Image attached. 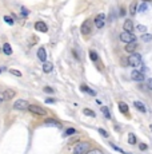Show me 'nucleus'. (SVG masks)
<instances>
[{
	"label": "nucleus",
	"mask_w": 152,
	"mask_h": 154,
	"mask_svg": "<svg viewBox=\"0 0 152 154\" xmlns=\"http://www.w3.org/2000/svg\"><path fill=\"white\" fill-rule=\"evenodd\" d=\"M89 150L88 142H79L74 146V154H86Z\"/></svg>",
	"instance_id": "nucleus-1"
},
{
	"label": "nucleus",
	"mask_w": 152,
	"mask_h": 154,
	"mask_svg": "<svg viewBox=\"0 0 152 154\" xmlns=\"http://www.w3.org/2000/svg\"><path fill=\"white\" fill-rule=\"evenodd\" d=\"M28 107H29V103L26 101V99H17V101L14 103V109L17 111L28 110Z\"/></svg>",
	"instance_id": "nucleus-2"
},
{
	"label": "nucleus",
	"mask_w": 152,
	"mask_h": 154,
	"mask_svg": "<svg viewBox=\"0 0 152 154\" xmlns=\"http://www.w3.org/2000/svg\"><path fill=\"white\" fill-rule=\"evenodd\" d=\"M128 63H129V66H132V67H139L141 64V56H140V54L133 53L128 58Z\"/></svg>",
	"instance_id": "nucleus-3"
},
{
	"label": "nucleus",
	"mask_w": 152,
	"mask_h": 154,
	"mask_svg": "<svg viewBox=\"0 0 152 154\" xmlns=\"http://www.w3.org/2000/svg\"><path fill=\"white\" fill-rule=\"evenodd\" d=\"M120 40L123 42V43H131V42H136V36L132 34V32H121L120 34Z\"/></svg>",
	"instance_id": "nucleus-4"
},
{
	"label": "nucleus",
	"mask_w": 152,
	"mask_h": 154,
	"mask_svg": "<svg viewBox=\"0 0 152 154\" xmlns=\"http://www.w3.org/2000/svg\"><path fill=\"white\" fill-rule=\"evenodd\" d=\"M80 31H81V34H83L84 36H87V35L91 34V31H92V22L89 20V19H87V20L83 22V24H81V27H80Z\"/></svg>",
	"instance_id": "nucleus-5"
},
{
	"label": "nucleus",
	"mask_w": 152,
	"mask_h": 154,
	"mask_svg": "<svg viewBox=\"0 0 152 154\" xmlns=\"http://www.w3.org/2000/svg\"><path fill=\"white\" fill-rule=\"evenodd\" d=\"M95 26L96 28H103L104 24H106V15L104 14H99L96 18H95Z\"/></svg>",
	"instance_id": "nucleus-6"
},
{
	"label": "nucleus",
	"mask_w": 152,
	"mask_h": 154,
	"mask_svg": "<svg viewBox=\"0 0 152 154\" xmlns=\"http://www.w3.org/2000/svg\"><path fill=\"white\" fill-rule=\"evenodd\" d=\"M28 110L34 114H37V115H46L47 114V111L43 107H40V106H37V105H29Z\"/></svg>",
	"instance_id": "nucleus-7"
},
{
	"label": "nucleus",
	"mask_w": 152,
	"mask_h": 154,
	"mask_svg": "<svg viewBox=\"0 0 152 154\" xmlns=\"http://www.w3.org/2000/svg\"><path fill=\"white\" fill-rule=\"evenodd\" d=\"M131 78H132V81L143 82V81H144V74H143V71L132 70V73H131Z\"/></svg>",
	"instance_id": "nucleus-8"
},
{
	"label": "nucleus",
	"mask_w": 152,
	"mask_h": 154,
	"mask_svg": "<svg viewBox=\"0 0 152 154\" xmlns=\"http://www.w3.org/2000/svg\"><path fill=\"white\" fill-rule=\"evenodd\" d=\"M37 58L40 62H47V53H46V48L44 47H40V48L37 50Z\"/></svg>",
	"instance_id": "nucleus-9"
},
{
	"label": "nucleus",
	"mask_w": 152,
	"mask_h": 154,
	"mask_svg": "<svg viewBox=\"0 0 152 154\" xmlns=\"http://www.w3.org/2000/svg\"><path fill=\"white\" fill-rule=\"evenodd\" d=\"M35 30H37L39 32H47L48 31V27L44 22H36L35 23Z\"/></svg>",
	"instance_id": "nucleus-10"
},
{
	"label": "nucleus",
	"mask_w": 152,
	"mask_h": 154,
	"mask_svg": "<svg viewBox=\"0 0 152 154\" xmlns=\"http://www.w3.org/2000/svg\"><path fill=\"white\" fill-rule=\"evenodd\" d=\"M136 48H138V43L136 42H131V43H127L126 44V51L127 53H129V54H133L136 51Z\"/></svg>",
	"instance_id": "nucleus-11"
},
{
	"label": "nucleus",
	"mask_w": 152,
	"mask_h": 154,
	"mask_svg": "<svg viewBox=\"0 0 152 154\" xmlns=\"http://www.w3.org/2000/svg\"><path fill=\"white\" fill-rule=\"evenodd\" d=\"M123 28H124V31H127V32H132L133 31V22H132L131 19H127V20L124 22Z\"/></svg>",
	"instance_id": "nucleus-12"
},
{
	"label": "nucleus",
	"mask_w": 152,
	"mask_h": 154,
	"mask_svg": "<svg viewBox=\"0 0 152 154\" xmlns=\"http://www.w3.org/2000/svg\"><path fill=\"white\" fill-rule=\"evenodd\" d=\"M52 70H54V64L51 63V62H44L43 63V71L46 74H49L52 73Z\"/></svg>",
	"instance_id": "nucleus-13"
},
{
	"label": "nucleus",
	"mask_w": 152,
	"mask_h": 154,
	"mask_svg": "<svg viewBox=\"0 0 152 154\" xmlns=\"http://www.w3.org/2000/svg\"><path fill=\"white\" fill-rule=\"evenodd\" d=\"M133 106H135L136 109H138L140 113H146L147 111V109H146V106L141 103V102H139V101H136V102H133Z\"/></svg>",
	"instance_id": "nucleus-14"
},
{
	"label": "nucleus",
	"mask_w": 152,
	"mask_h": 154,
	"mask_svg": "<svg viewBox=\"0 0 152 154\" xmlns=\"http://www.w3.org/2000/svg\"><path fill=\"white\" fill-rule=\"evenodd\" d=\"M80 90H81V91H84V93H88L89 95H92V96L96 95V93H95V91L92 90V89H89L88 86H86V84H81V86H80Z\"/></svg>",
	"instance_id": "nucleus-15"
},
{
	"label": "nucleus",
	"mask_w": 152,
	"mask_h": 154,
	"mask_svg": "<svg viewBox=\"0 0 152 154\" xmlns=\"http://www.w3.org/2000/svg\"><path fill=\"white\" fill-rule=\"evenodd\" d=\"M119 110H120L123 114H128V111H129L128 105L124 103V102H120V103H119Z\"/></svg>",
	"instance_id": "nucleus-16"
},
{
	"label": "nucleus",
	"mask_w": 152,
	"mask_h": 154,
	"mask_svg": "<svg viewBox=\"0 0 152 154\" xmlns=\"http://www.w3.org/2000/svg\"><path fill=\"white\" fill-rule=\"evenodd\" d=\"M3 53L6 55H11L12 54V47L9 46V43H4L3 44Z\"/></svg>",
	"instance_id": "nucleus-17"
},
{
	"label": "nucleus",
	"mask_w": 152,
	"mask_h": 154,
	"mask_svg": "<svg viewBox=\"0 0 152 154\" xmlns=\"http://www.w3.org/2000/svg\"><path fill=\"white\" fill-rule=\"evenodd\" d=\"M136 12H138V4H136V1H132V4L129 6V14L133 16Z\"/></svg>",
	"instance_id": "nucleus-18"
},
{
	"label": "nucleus",
	"mask_w": 152,
	"mask_h": 154,
	"mask_svg": "<svg viewBox=\"0 0 152 154\" xmlns=\"http://www.w3.org/2000/svg\"><path fill=\"white\" fill-rule=\"evenodd\" d=\"M147 9H148L147 1H143V3H141L140 6L138 7V12H140V14H144V12H147Z\"/></svg>",
	"instance_id": "nucleus-19"
},
{
	"label": "nucleus",
	"mask_w": 152,
	"mask_h": 154,
	"mask_svg": "<svg viewBox=\"0 0 152 154\" xmlns=\"http://www.w3.org/2000/svg\"><path fill=\"white\" fill-rule=\"evenodd\" d=\"M4 96H6V99H12L15 96V91L14 90H6L4 91Z\"/></svg>",
	"instance_id": "nucleus-20"
},
{
	"label": "nucleus",
	"mask_w": 152,
	"mask_h": 154,
	"mask_svg": "<svg viewBox=\"0 0 152 154\" xmlns=\"http://www.w3.org/2000/svg\"><path fill=\"white\" fill-rule=\"evenodd\" d=\"M89 58H91L92 62H98L99 60L98 54H96V51H93V50H91V51H89Z\"/></svg>",
	"instance_id": "nucleus-21"
},
{
	"label": "nucleus",
	"mask_w": 152,
	"mask_h": 154,
	"mask_svg": "<svg viewBox=\"0 0 152 154\" xmlns=\"http://www.w3.org/2000/svg\"><path fill=\"white\" fill-rule=\"evenodd\" d=\"M101 113L104 114V117H106L107 119L111 118V113H109V110H108V107H107V106H101Z\"/></svg>",
	"instance_id": "nucleus-22"
},
{
	"label": "nucleus",
	"mask_w": 152,
	"mask_h": 154,
	"mask_svg": "<svg viewBox=\"0 0 152 154\" xmlns=\"http://www.w3.org/2000/svg\"><path fill=\"white\" fill-rule=\"evenodd\" d=\"M83 113H84V115H88V117H91V118H95V117H96L95 111H92L91 109H84Z\"/></svg>",
	"instance_id": "nucleus-23"
},
{
	"label": "nucleus",
	"mask_w": 152,
	"mask_h": 154,
	"mask_svg": "<svg viewBox=\"0 0 152 154\" xmlns=\"http://www.w3.org/2000/svg\"><path fill=\"white\" fill-rule=\"evenodd\" d=\"M141 40L146 42V43H149V42L152 40V35L151 34H143V35H141Z\"/></svg>",
	"instance_id": "nucleus-24"
},
{
	"label": "nucleus",
	"mask_w": 152,
	"mask_h": 154,
	"mask_svg": "<svg viewBox=\"0 0 152 154\" xmlns=\"http://www.w3.org/2000/svg\"><path fill=\"white\" fill-rule=\"evenodd\" d=\"M128 143H129V145H135V143H136V135H135V134H129V135H128Z\"/></svg>",
	"instance_id": "nucleus-25"
},
{
	"label": "nucleus",
	"mask_w": 152,
	"mask_h": 154,
	"mask_svg": "<svg viewBox=\"0 0 152 154\" xmlns=\"http://www.w3.org/2000/svg\"><path fill=\"white\" fill-rule=\"evenodd\" d=\"M46 125H52V126H60V123L55 119H46Z\"/></svg>",
	"instance_id": "nucleus-26"
},
{
	"label": "nucleus",
	"mask_w": 152,
	"mask_h": 154,
	"mask_svg": "<svg viewBox=\"0 0 152 154\" xmlns=\"http://www.w3.org/2000/svg\"><path fill=\"white\" fill-rule=\"evenodd\" d=\"M111 148L113 149V150H116V151H119V153H121V154H128L127 151H124L123 149H120L119 146H116V145H113V143H111Z\"/></svg>",
	"instance_id": "nucleus-27"
},
{
	"label": "nucleus",
	"mask_w": 152,
	"mask_h": 154,
	"mask_svg": "<svg viewBox=\"0 0 152 154\" xmlns=\"http://www.w3.org/2000/svg\"><path fill=\"white\" fill-rule=\"evenodd\" d=\"M9 74H12V75H15V76H21V75H23L20 71L15 70V68H9Z\"/></svg>",
	"instance_id": "nucleus-28"
},
{
	"label": "nucleus",
	"mask_w": 152,
	"mask_h": 154,
	"mask_svg": "<svg viewBox=\"0 0 152 154\" xmlns=\"http://www.w3.org/2000/svg\"><path fill=\"white\" fill-rule=\"evenodd\" d=\"M136 28H138V31L141 32V34H146V31H147V27L146 26H141V24H138V27H136Z\"/></svg>",
	"instance_id": "nucleus-29"
},
{
	"label": "nucleus",
	"mask_w": 152,
	"mask_h": 154,
	"mask_svg": "<svg viewBox=\"0 0 152 154\" xmlns=\"http://www.w3.org/2000/svg\"><path fill=\"white\" fill-rule=\"evenodd\" d=\"M4 22H6L7 24H9V26H12V24H14V19H12L11 16H4Z\"/></svg>",
	"instance_id": "nucleus-30"
},
{
	"label": "nucleus",
	"mask_w": 152,
	"mask_h": 154,
	"mask_svg": "<svg viewBox=\"0 0 152 154\" xmlns=\"http://www.w3.org/2000/svg\"><path fill=\"white\" fill-rule=\"evenodd\" d=\"M86 154H103L101 153V150H99V149H92V150H88Z\"/></svg>",
	"instance_id": "nucleus-31"
},
{
	"label": "nucleus",
	"mask_w": 152,
	"mask_h": 154,
	"mask_svg": "<svg viewBox=\"0 0 152 154\" xmlns=\"http://www.w3.org/2000/svg\"><path fill=\"white\" fill-rule=\"evenodd\" d=\"M76 133V130H75V129H67V131H66V135H71V134H75Z\"/></svg>",
	"instance_id": "nucleus-32"
},
{
	"label": "nucleus",
	"mask_w": 152,
	"mask_h": 154,
	"mask_svg": "<svg viewBox=\"0 0 152 154\" xmlns=\"http://www.w3.org/2000/svg\"><path fill=\"white\" fill-rule=\"evenodd\" d=\"M99 133H100L103 137H106V138H107V137H108V133H107V131L104 130V129H99Z\"/></svg>",
	"instance_id": "nucleus-33"
},
{
	"label": "nucleus",
	"mask_w": 152,
	"mask_h": 154,
	"mask_svg": "<svg viewBox=\"0 0 152 154\" xmlns=\"http://www.w3.org/2000/svg\"><path fill=\"white\" fill-rule=\"evenodd\" d=\"M139 149H140V150H147L148 146H147V143H140V145H139Z\"/></svg>",
	"instance_id": "nucleus-34"
},
{
	"label": "nucleus",
	"mask_w": 152,
	"mask_h": 154,
	"mask_svg": "<svg viewBox=\"0 0 152 154\" xmlns=\"http://www.w3.org/2000/svg\"><path fill=\"white\" fill-rule=\"evenodd\" d=\"M21 14H23V16H28L29 11H28L27 8H24V7H23V8H21Z\"/></svg>",
	"instance_id": "nucleus-35"
},
{
	"label": "nucleus",
	"mask_w": 152,
	"mask_h": 154,
	"mask_svg": "<svg viewBox=\"0 0 152 154\" xmlns=\"http://www.w3.org/2000/svg\"><path fill=\"white\" fill-rule=\"evenodd\" d=\"M6 101V96H4V93H0V103H3Z\"/></svg>",
	"instance_id": "nucleus-36"
},
{
	"label": "nucleus",
	"mask_w": 152,
	"mask_h": 154,
	"mask_svg": "<svg viewBox=\"0 0 152 154\" xmlns=\"http://www.w3.org/2000/svg\"><path fill=\"white\" fill-rule=\"evenodd\" d=\"M55 102H56V101H55L54 98H47L46 99V103H55Z\"/></svg>",
	"instance_id": "nucleus-37"
},
{
	"label": "nucleus",
	"mask_w": 152,
	"mask_h": 154,
	"mask_svg": "<svg viewBox=\"0 0 152 154\" xmlns=\"http://www.w3.org/2000/svg\"><path fill=\"white\" fill-rule=\"evenodd\" d=\"M44 91H46V93H49V94L54 93V90H52L51 87H44Z\"/></svg>",
	"instance_id": "nucleus-38"
},
{
	"label": "nucleus",
	"mask_w": 152,
	"mask_h": 154,
	"mask_svg": "<svg viewBox=\"0 0 152 154\" xmlns=\"http://www.w3.org/2000/svg\"><path fill=\"white\" fill-rule=\"evenodd\" d=\"M147 84H148V87L152 90V78H151V79H148V83H147Z\"/></svg>",
	"instance_id": "nucleus-39"
},
{
	"label": "nucleus",
	"mask_w": 152,
	"mask_h": 154,
	"mask_svg": "<svg viewBox=\"0 0 152 154\" xmlns=\"http://www.w3.org/2000/svg\"><path fill=\"white\" fill-rule=\"evenodd\" d=\"M120 15H121V16H124V15H126V11H124V9H123V8H121V9H120Z\"/></svg>",
	"instance_id": "nucleus-40"
},
{
	"label": "nucleus",
	"mask_w": 152,
	"mask_h": 154,
	"mask_svg": "<svg viewBox=\"0 0 152 154\" xmlns=\"http://www.w3.org/2000/svg\"><path fill=\"white\" fill-rule=\"evenodd\" d=\"M143 1H151V0H143Z\"/></svg>",
	"instance_id": "nucleus-41"
},
{
	"label": "nucleus",
	"mask_w": 152,
	"mask_h": 154,
	"mask_svg": "<svg viewBox=\"0 0 152 154\" xmlns=\"http://www.w3.org/2000/svg\"><path fill=\"white\" fill-rule=\"evenodd\" d=\"M151 130H152V126H151Z\"/></svg>",
	"instance_id": "nucleus-42"
}]
</instances>
